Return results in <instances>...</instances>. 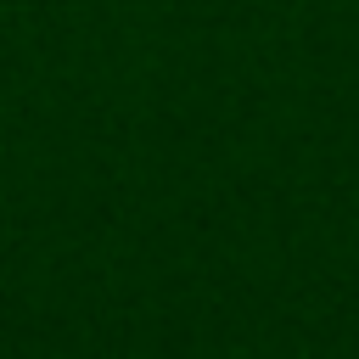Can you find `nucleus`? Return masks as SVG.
Instances as JSON below:
<instances>
[]
</instances>
